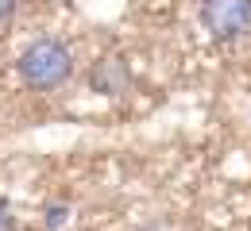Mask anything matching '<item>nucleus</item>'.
<instances>
[{"instance_id": "3", "label": "nucleus", "mask_w": 251, "mask_h": 231, "mask_svg": "<svg viewBox=\"0 0 251 231\" xmlns=\"http://www.w3.org/2000/svg\"><path fill=\"white\" fill-rule=\"evenodd\" d=\"M0 231H20V224H16V216H12V208L0 200Z\"/></svg>"}, {"instance_id": "1", "label": "nucleus", "mask_w": 251, "mask_h": 231, "mask_svg": "<svg viewBox=\"0 0 251 231\" xmlns=\"http://www.w3.org/2000/svg\"><path fill=\"white\" fill-rule=\"evenodd\" d=\"M16 73L31 93H54L74 77V54L58 39H35L16 58Z\"/></svg>"}, {"instance_id": "4", "label": "nucleus", "mask_w": 251, "mask_h": 231, "mask_svg": "<svg viewBox=\"0 0 251 231\" xmlns=\"http://www.w3.org/2000/svg\"><path fill=\"white\" fill-rule=\"evenodd\" d=\"M16 4H20V0H0V23H4V20L16 12Z\"/></svg>"}, {"instance_id": "2", "label": "nucleus", "mask_w": 251, "mask_h": 231, "mask_svg": "<svg viewBox=\"0 0 251 231\" xmlns=\"http://www.w3.org/2000/svg\"><path fill=\"white\" fill-rule=\"evenodd\" d=\"M201 27L220 42L251 35V0H201Z\"/></svg>"}]
</instances>
